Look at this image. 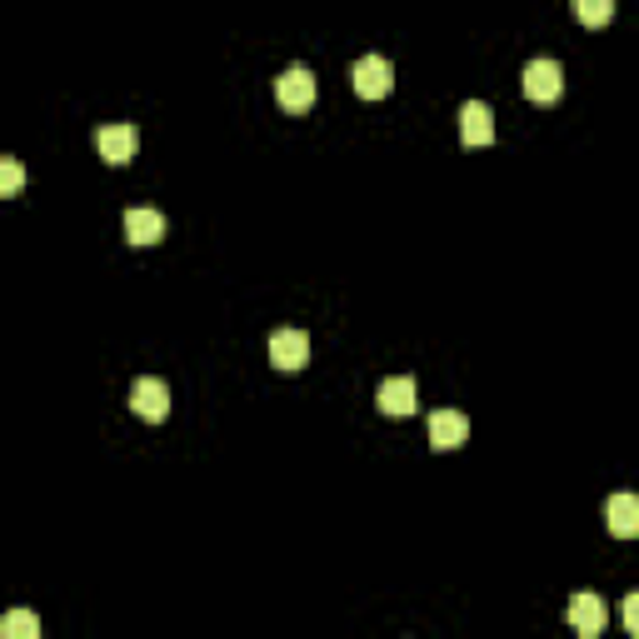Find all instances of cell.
<instances>
[{
  "mask_svg": "<svg viewBox=\"0 0 639 639\" xmlns=\"http://www.w3.org/2000/svg\"><path fill=\"white\" fill-rule=\"evenodd\" d=\"M350 80H355L360 100H385L395 90V66L385 55H360L355 66H350Z\"/></svg>",
  "mask_w": 639,
  "mask_h": 639,
  "instance_id": "1",
  "label": "cell"
},
{
  "mask_svg": "<svg viewBox=\"0 0 639 639\" xmlns=\"http://www.w3.org/2000/svg\"><path fill=\"white\" fill-rule=\"evenodd\" d=\"M520 86H525V96L535 100V106H554V100L564 96V70H560V60H530L525 66V76H520Z\"/></svg>",
  "mask_w": 639,
  "mask_h": 639,
  "instance_id": "2",
  "label": "cell"
},
{
  "mask_svg": "<svg viewBox=\"0 0 639 639\" xmlns=\"http://www.w3.org/2000/svg\"><path fill=\"white\" fill-rule=\"evenodd\" d=\"M96 151H100V161H106V165H131L135 151H141V131L125 125V120H120V125H100Z\"/></svg>",
  "mask_w": 639,
  "mask_h": 639,
  "instance_id": "3",
  "label": "cell"
},
{
  "mask_svg": "<svg viewBox=\"0 0 639 639\" xmlns=\"http://www.w3.org/2000/svg\"><path fill=\"white\" fill-rule=\"evenodd\" d=\"M275 100H280V110H290V115H305V110L315 106V76L305 66L280 70V80H275Z\"/></svg>",
  "mask_w": 639,
  "mask_h": 639,
  "instance_id": "4",
  "label": "cell"
},
{
  "mask_svg": "<svg viewBox=\"0 0 639 639\" xmlns=\"http://www.w3.org/2000/svg\"><path fill=\"white\" fill-rule=\"evenodd\" d=\"M131 410L141 415V420L161 425L165 415H170V385H165V379H155V375L135 379V385H131Z\"/></svg>",
  "mask_w": 639,
  "mask_h": 639,
  "instance_id": "5",
  "label": "cell"
},
{
  "mask_svg": "<svg viewBox=\"0 0 639 639\" xmlns=\"http://www.w3.org/2000/svg\"><path fill=\"white\" fill-rule=\"evenodd\" d=\"M609 625V609L599 595H590V590H580V595L570 599V629L574 635H585V639H599Z\"/></svg>",
  "mask_w": 639,
  "mask_h": 639,
  "instance_id": "6",
  "label": "cell"
},
{
  "mask_svg": "<svg viewBox=\"0 0 639 639\" xmlns=\"http://www.w3.org/2000/svg\"><path fill=\"white\" fill-rule=\"evenodd\" d=\"M305 360H310V335H305V330H275L271 365L285 370V375H295V370H305Z\"/></svg>",
  "mask_w": 639,
  "mask_h": 639,
  "instance_id": "7",
  "label": "cell"
},
{
  "mask_svg": "<svg viewBox=\"0 0 639 639\" xmlns=\"http://www.w3.org/2000/svg\"><path fill=\"white\" fill-rule=\"evenodd\" d=\"M460 141H465L470 151L495 141V110H489L485 100H465V106H460Z\"/></svg>",
  "mask_w": 639,
  "mask_h": 639,
  "instance_id": "8",
  "label": "cell"
},
{
  "mask_svg": "<svg viewBox=\"0 0 639 639\" xmlns=\"http://www.w3.org/2000/svg\"><path fill=\"white\" fill-rule=\"evenodd\" d=\"M125 240L131 245H161L165 240V216L161 210H151V206H135V210H125Z\"/></svg>",
  "mask_w": 639,
  "mask_h": 639,
  "instance_id": "9",
  "label": "cell"
},
{
  "mask_svg": "<svg viewBox=\"0 0 639 639\" xmlns=\"http://www.w3.org/2000/svg\"><path fill=\"white\" fill-rule=\"evenodd\" d=\"M470 440V420L460 410H434L430 415V444L434 450H460Z\"/></svg>",
  "mask_w": 639,
  "mask_h": 639,
  "instance_id": "10",
  "label": "cell"
},
{
  "mask_svg": "<svg viewBox=\"0 0 639 639\" xmlns=\"http://www.w3.org/2000/svg\"><path fill=\"white\" fill-rule=\"evenodd\" d=\"M605 525H609V535H619V540H635L639 535V495H609V505H605Z\"/></svg>",
  "mask_w": 639,
  "mask_h": 639,
  "instance_id": "11",
  "label": "cell"
},
{
  "mask_svg": "<svg viewBox=\"0 0 639 639\" xmlns=\"http://www.w3.org/2000/svg\"><path fill=\"white\" fill-rule=\"evenodd\" d=\"M375 400H379V410H385V415H415V410H420V400H415V379H410V375L385 379Z\"/></svg>",
  "mask_w": 639,
  "mask_h": 639,
  "instance_id": "12",
  "label": "cell"
},
{
  "mask_svg": "<svg viewBox=\"0 0 639 639\" xmlns=\"http://www.w3.org/2000/svg\"><path fill=\"white\" fill-rule=\"evenodd\" d=\"M0 635L5 639H41V619L31 609H11V615L0 619Z\"/></svg>",
  "mask_w": 639,
  "mask_h": 639,
  "instance_id": "13",
  "label": "cell"
},
{
  "mask_svg": "<svg viewBox=\"0 0 639 639\" xmlns=\"http://www.w3.org/2000/svg\"><path fill=\"white\" fill-rule=\"evenodd\" d=\"M574 15H580V25L599 31V25L615 21V0H574Z\"/></svg>",
  "mask_w": 639,
  "mask_h": 639,
  "instance_id": "14",
  "label": "cell"
},
{
  "mask_svg": "<svg viewBox=\"0 0 639 639\" xmlns=\"http://www.w3.org/2000/svg\"><path fill=\"white\" fill-rule=\"evenodd\" d=\"M21 185H25V170H21V161H11V155H5V161H0V196H15Z\"/></svg>",
  "mask_w": 639,
  "mask_h": 639,
  "instance_id": "15",
  "label": "cell"
},
{
  "mask_svg": "<svg viewBox=\"0 0 639 639\" xmlns=\"http://www.w3.org/2000/svg\"><path fill=\"white\" fill-rule=\"evenodd\" d=\"M619 619H625V629L639 639V590H635V595H625V605H619Z\"/></svg>",
  "mask_w": 639,
  "mask_h": 639,
  "instance_id": "16",
  "label": "cell"
}]
</instances>
